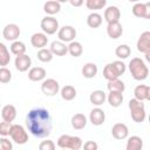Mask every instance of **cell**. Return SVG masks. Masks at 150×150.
<instances>
[{
	"label": "cell",
	"mask_w": 150,
	"mask_h": 150,
	"mask_svg": "<svg viewBox=\"0 0 150 150\" xmlns=\"http://www.w3.org/2000/svg\"><path fill=\"white\" fill-rule=\"evenodd\" d=\"M27 130L38 138L48 137L53 129V120L50 112L45 108H34L26 115Z\"/></svg>",
	"instance_id": "cell-1"
},
{
	"label": "cell",
	"mask_w": 150,
	"mask_h": 150,
	"mask_svg": "<svg viewBox=\"0 0 150 150\" xmlns=\"http://www.w3.org/2000/svg\"><path fill=\"white\" fill-rule=\"evenodd\" d=\"M129 70L136 81H143L149 76V69L141 57H134L129 62Z\"/></svg>",
	"instance_id": "cell-2"
},
{
	"label": "cell",
	"mask_w": 150,
	"mask_h": 150,
	"mask_svg": "<svg viewBox=\"0 0 150 150\" xmlns=\"http://www.w3.org/2000/svg\"><path fill=\"white\" fill-rule=\"evenodd\" d=\"M129 110H130V115L131 118L134 120V122L136 123H142L144 122L145 117H146V112H145V107L143 101H139L137 98H131L129 101Z\"/></svg>",
	"instance_id": "cell-3"
},
{
	"label": "cell",
	"mask_w": 150,
	"mask_h": 150,
	"mask_svg": "<svg viewBox=\"0 0 150 150\" xmlns=\"http://www.w3.org/2000/svg\"><path fill=\"white\" fill-rule=\"evenodd\" d=\"M57 146L61 149H71V150H80L83 146L82 139L79 136H70V135H61L57 138Z\"/></svg>",
	"instance_id": "cell-4"
},
{
	"label": "cell",
	"mask_w": 150,
	"mask_h": 150,
	"mask_svg": "<svg viewBox=\"0 0 150 150\" xmlns=\"http://www.w3.org/2000/svg\"><path fill=\"white\" fill-rule=\"evenodd\" d=\"M9 137L12 138V141L14 143H16L19 145L28 142V134H27L26 129L20 124H12Z\"/></svg>",
	"instance_id": "cell-5"
},
{
	"label": "cell",
	"mask_w": 150,
	"mask_h": 150,
	"mask_svg": "<svg viewBox=\"0 0 150 150\" xmlns=\"http://www.w3.org/2000/svg\"><path fill=\"white\" fill-rule=\"evenodd\" d=\"M41 29L43 33H46L47 35H53L56 32H59L60 27H59V21L53 16V15H47L41 20Z\"/></svg>",
	"instance_id": "cell-6"
},
{
	"label": "cell",
	"mask_w": 150,
	"mask_h": 150,
	"mask_svg": "<svg viewBox=\"0 0 150 150\" xmlns=\"http://www.w3.org/2000/svg\"><path fill=\"white\" fill-rule=\"evenodd\" d=\"M41 91L46 96H55L60 91V84L55 79H45L41 83Z\"/></svg>",
	"instance_id": "cell-7"
},
{
	"label": "cell",
	"mask_w": 150,
	"mask_h": 150,
	"mask_svg": "<svg viewBox=\"0 0 150 150\" xmlns=\"http://www.w3.org/2000/svg\"><path fill=\"white\" fill-rule=\"evenodd\" d=\"M21 34V30L18 25L15 23H8L2 29V36L7 41H16Z\"/></svg>",
	"instance_id": "cell-8"
},
{
	"label": "cell",
	"mask_w": 150,
	"mask_h": 150,
	"mask_svg": "<svg viewBox=\"0 0 150 150\" xmlns=\"http://www.w3.org/2000/svg\"><path fill=\"white\" fill-rule=\"evenodd\" d=\"M57 38L63 42H71L76 38V29L73 26H62L57 32Z\"/></svg>",
	"instance_id": "cell-9"
},
{
	"label": "cell",
	"mask_w": 150,
	"mask_h": 150,
	"mask_svg": "<svg viewBox=\"0 0 150 150\" xmlns=\"http://www.w3.org/2000/svg\"><path fill=\"white\" fill-rule=\"evenodd\" d=\"M14 66L16 68V70L23 73L27 71L30 66H32V59L30 56H28L27 54H22V55H18L15 56V61H14Z\"/></svg>",
	"instance_id": "cell-10"
},
{
	"label": "cell",
	"mask_w": 150,
	"mask_h": 150,
	"mask_svg": "<svg viewBox=\"0 0 150 150\" xmlns=\"http://www.w3.org/2000/svg\"><path fill=\"white\" fill-rule=\"evenodd\" d=\"M136 47H137V50L143 54H145L150 50V32L149 30H145L139 35Z\"/></svg>",
	"instance_id": "cell-11"
},
{
	"label": "cell",
	"mask_w": 150,
	"mask_h": 150,
	"mask_svg": "<svg viewBox=\"0 0 150 150\" xmlns=\"http://www.w3.org/2000/svg\"><path fill=\"white\" fill-rule=\"evenodd\" d=\"M111 135L116 139H125L129 136V129L124 123H115L111 128Z\"/></svg>",
	"instance_id": "cell-12"
},
{
	"label": "cell",
	"mask_w": 150,
	"mask_h": 150,
	"mask_svg": "<svg viewBox=\"0 0 150 150\" xmlns=\"http://www.w3.org/2000/svg\"><path fill=\"white\" fill-rule=\"evenodd\" d=\"M89 121L91 122L93 125H96V127L102 125L104 123V121H105V112L101 108L96 107V108H94L90 111V114H89Z\"/></svg>",
	"instance_id": "cell-13"
},
{
	"label": "cell",
	"mask_w": 150,
	"mask_h": 150,
	"mask_svg": "<svg viewBox=\"0 0 150 150\" xmlns=\"http://www.w3.org/2000/svg\"><path fill=\"white\" fill-rule=\"evenodd\" d=\"M107 34L112 40H116V39L121 38V35L123 34V27L120 23V21L108 23V26H107Z\"/></svg>",
	"instance_id": "cell-14"
},
{
	"label": "cell",
	"mask_w": 150,
	"mask_h": 150,
	"mask_svg": "<svg viewBox=\"0 0 150 150\" xmlns=\"http://www.w3.org/2000/svg\"><path fill=\"white\" fill-rule=\"evenodd\" d=\"M120 18H121V12H120V8L117 6H109V7L105 8V11H104V20L108 23L120 21Z\"/></svg>",
	"instance_id": "cell-15"
},
{
	"label": "cell",
	"mask_w": 150,
	"mask_h": 150,
	"mask_svg": "<svg viewBox=\"0 0 150 150\" xmlns=\"http://www.w3.org/2000/svg\"><path fill=\"white\" fill-rule=\"evenodd\" d=\"M30 43H32L33 47H35L38 49L45 48L47 46V43H48L47 34L46 33H34L30 36Z\"/></svg>",
	"instance_id": "cell-16"
},
{
	"label": "cell",
	"mask_w": 150,
	"mask_h": 150,
	"mask_svg": "<svg viewBox=\"0 0 150 150\" xmlns=\"http://www.w3.org/2000/svg\"><path fill=\"white\" fill-rule=\"evenodd\" d=\"M49 49L52 50V53L56 56H64L68 53V46L66 45V42L59 40V41H53L50 43Z\"/></svg>",
	"instance_id": "cell-17"
},
{
	"label": "cell",
	"mask_w": 150,
	"mask_h": 150,
	"mask_svg": "<svg viewBox=\"0 0 150 150\" xmlns=\"http://www.w3.org/2000/svg\"><path fill=\"white\" fill-rule=\"evenodd\" d=\"M46 70L42 67H33L29 69L28 71V79L33 82H39V81H43L46 79Z\"/></svg>",
	"instance_id": "cell-18"
},
{
	"label": "cell",
	"mask_w": 150,
	"mask_h": 150,
	"mask_svg": "<svg viewBox=\"0 0 150 150\" xmlns=\"http://www.w3.org/2000/svg\"><path fill=\"white\" fill-rule=\"evenodd\" d=\"M1 117L4 121L13 122L16 117V108L13 104H6L1 109Z\"/></svg>",
	"instance_id": "cell-19"
},
{
	"label": "cell",
	"mask_w": 150,
	"mask_h": 150,
	"mask_svg": "<svg viewBox=\"0 0 150 150\" xmlns=\"http://www.w3.org/2000/svg\"><path fill=\"white\" fill-rule=\"evenodd\" d=\"M43 11L47 15H55L61 11V2L55 0H48L43 5Z\"/></svg>",
	"instance_id": "cell-20"
},
{
	"label": "cell",
	"mask_w": 150,
	"mask_h": 150,
	"mask_svg": "<svg viewBox=\"0 0 150 150\" xmlns=\"http://www.w3.org/2000/svg\"><path fill=\"white\" fill-rule=\"evenodd\" d=\"M107 100V95L103 90H94L90 96H89V101L91 104L96 105V107H100Z\"/></svg>",
	"instance_id": "cell-21"
},
{
	"label": "cell",
	"mask_w": 150,
	"mask_h": 150,
	"mask_svg": "<svg viewBox=\"0 0 150 150\" xmlns=\"http://www.w3.org/2000/svg\"><path fill=\"white\" fill-rule=\"evenodd\" d=\"M70 123H71V127L75 130H81V129H83L87 125V117L83 114L77 112V114H75V115L71 116Z\"/></svg>",
	"instance_id": "cell-22"
},
{
	"label": "cell",
	"mask_w": 150,
	"mask_h": 150,
	"mask_svg": "<svg viewBox=\"0 0 150 150\" xmlns=\"http://www.w3.org/2000/svg\"><path fill=\"white\" fill-rule=\"evenodd\" d=\"M107 100H108V103L112 108H118L123 102V93H121V91H109V94L107 96Z\"/></svg>",
	"instance_id": "cell-23"
},
{
	"label": "cell",
	"mask_w": 150,
	"mask_h": 150,
	"mask_svg": "<svg viewBox=\"0 0 150 150\" xmlns=\"http://www.w3.org/2000/svg\"><path fill=\"white\" fill-rule=\"evenodd\" d=\"M60 94L64 101H73L76 97V89H75V87L67 84L60 89Z\"/></svg>",
	"instance_id": "cell-24"
},
{
	"label": "cell",
	"mask_w": 150,
	"mask_h": 150,
	"mask_svg": "<svg viewBox=\"0 0 150 150\" xmlns=\"http://www.w3.org/2000/svg\"><path fill=\"white\" fill-rule=\"evenodd\" d=\"M97 71H98V68L93 62H88V63H86L82 67V75L86 79H93V77H95L96 74H97Z\"/></svg>",
	"instance_id": "cell-25"
},
{
	"label": "cell",
	"mask_w": 150,
	"mask_h": 150,
	"mask_svg": "<svg viewBox=\"0 0 150 150\" xmlns=\"http://www.w3.org/2000/svg\"><path fill=\"white\" fill-rule=\"evenodd\" d=\"M103 76L105 80L110 81V80H115V79H118L121 75L118 74L117 69L115 68L114 63H108L105 64V67L103 68Z\"/></svg>",
	"instance_id": "cell-26"
},
{
	"label": "cell",
	"mask_w": 150,
	"mask_h": 150,
	"mask_svg": "<svg viewBox=\"0 0 150 150\" xmlns=\"http://www.w3.org/2000/svg\"><path fill=\"white\" fill-rule=\"evenodd\" d=\"M127 150H142L143 139L139 136H131L127 141Z\"/></svg>",
	"instance_id": "cell-27"
},
{
	"label": "cell",
	"mask_w": 150,
	"mask_h": 150,
	"mask_svg": "<svg viewBox=\"0 0 150 150\" xmlns=\"http://www.w3.org/2000/svg\"><path fill=\"white\" fill-rule=\"evenodd\" d=\"M102 21H103L102 15L96 12H93L87 16V25L90 28H98L102 25Z\"/></svg>",
	"instance_id": "cell-28"
},
{
	"label": "cell",
	"mask_w": 150,
	"mask_h": 150,
	"mask_svg": "<svg viewBox=\"0 0 150 150\" xmlns=\"http://www.w3.org/2000/svg\"><path fill=\"white\" fill-rule=\"evenodd\" d=\"M68 53L71 56H74V57L81 56L82 53H83V47H82L81 42H79V41H71V42H69V45H68Z\"/></svg>",
	"instance_id": "cell-29"
},
{
	"label": "cell",
	"mask_w": 150,
	"mask_h": 150,
	"mask_svg": "<svg viewBox=\"0 0 150 150\" xmlns=\"http://www.w3.org/2000/svg\"><path fill=\"white\" fill-rule=\"evenodd\" d=\"M107 87H108L109 91H121V93H123L125 90V84L120 79H115V80L108 81Z\"/></svg>",
	"instance_id": "cell-30"
},
{
	"label": "cell",
	"mask_w": 150,
	"mask_h": 150,
	"mask_svg": "<svg viewBox=\"0 0 150 150\" xmlns=\"http://www.w3.org/2000/svg\"><path fill=\"white\" fill-rule=\"evenodd\" d=\"M11 52L12 54H14L15 56L18 55H22V54H26V45L19 40L16 41H13L12 45H11Z\"/></svg>",
	"instance_id": "cell-31"
},
{
	"label": "cell",
	"mask_w": 150,
	"mask_h": 150,
	"mask_svg": "<svg viewBox=\"0 0 150 150\" xmlns=\"http://www.w3.org/2000/svg\"><path fill=\"white\" fill-rule=\"evenodd\" d=\"M11 61V55L7 49V47L5 46V43H0V66L1 67H6Z\"/></svg>",
	"instance_id": "cell-32"
},
{
	"label": "cell",
	"mask_w": 150,
	"mask_h": 150,
	"mask_svg": "<svg viewBox=\"0 0 150 150\" xmlns=\"http://www.w3.org/2000/svg\"><path fill=\"white\" fill-rule=\"evenodd\" d=\"M107 5V0H86V7L93 12L104 8Z\"/></svg>",
	"instance_id": "cell-33"
},
{
	"label": "cell",
	"mask_w": 150,
	"mask_h": 150,
	"mask_svg": "<svg viewBox=\"0 0 150 150\" xmlns=\"http://www.w3.org/2000/svg\"><path fill=\"white\" fill-rule=\"evenodd\" d=\"M115 54H116V56H117L118 59L124 60V59H128V57L130 56L131 49H130V47H129L128 45H120V46L116 47Z\"/></svg>",
	"instance_id": "cell-34"
},
{
	"label": "cell",
	"mask_w": 150,
	"mask_h": 150,
	"mask_svg": "<svg viewBox=\"0 0 150 150\" xmlns=\"http://www.w3.org/2000/svg\"><path fill=\"white\" fill-rule=\"evenodd\" d=\"M54 57V54L52 53L50 49H47V48H41L39 49L38 52V60L41 61V62H50Z\"/></svg>",
	"instance_id": "cell-35"
},
{
	"label": "cell",
	"mask_w": 150,
	"mask_h": 150,
	"mask_svg": "<svg viewBox=\"0 0 150 150\" xmlns=\"http://www.w3.org/2000/svg\"><path fill=\"white\" fill-rule=\"evenodd\" d=\"M131 12H132V14L136 18H143V19H145V12H146L145 4H143V2H136L132 6Z\"/></svg>",
	"instance_id": "cell-36"
},
{
	"label": "cell",
	"mask_w": 150,
	"mask_h": 150,
	"mask_svg": "<svg viewBox=\"0 0 150 150\" xmlns=\"http://www.w3.org/2000/svg\"><path fill=\"white\" fill-rule=\"evenodd\" d=\"M146 93H148V86H145V84H138V86L134 89L135 98H137V100H139V101L146 100Z\"/></svg>",
	"instance_id": "cell-37"
},
{
	"label": "cell",
	"mask_w": 150,
	"mask_h": 150,
	"mask_svg": "<svg viewBox=\"0 0 150 150\" xmlns=\"http://www.w3.org/2000/svg\"><path fill=\"white\" fill-rule=\"evenodd\" d=\"M12 80V73L6 67L0 68V82L1 83H8Z\"/></svg>",
	"instance_id": "cell-38"
},
{
	"label": "cell",
	"mask_w": 150,
	"mask_h": 150,
	"mask_svg": "<svg viewBox=\"0 0 150 150\" xmlns=\"http://www.w3.org/2000/svg\"><path fill=\"white\" fill-rule=\"evenodd\" d=\"M11 128H12V122H7V121L2 120V122L0 123V135L1 136H9Z\"/></svg>",
	"instance_id": "cell-39"
},
{
	"label": "cell",
	"mask_w": 150,
	"mask_h": 150,
	"mask_svg": "<svg viewBox=\"0 0 150 150\" xmlns=\"http://www.w3.org/2000/svg\"><path fill=\"white\" fill-rule=\"evenodd\" d=\"M0 149L1 150H12L13 149L12 141H9L6 136H1V138H0Z\"/></svg>",
	"instance_id": "cell-40"
},
{
	"label": "cell",
	"mask_w": 150,
	"mask_h": 150,
	"mask_svg": "<svg viewBox=\"0 0 150 150\" xmlns=\"http://www.w3.org/2000/svg\"><path fill=\"white\" fill-rule=\"evenodd\" d=\"M39 149L40 150H54L55 149V143L53 141H50V139L42 141L39 144Z\"/></svg>",
	"instance_id": "cell-41"
},
{
	"label": "cell",
	"mask_w": 150,
	"mask_h": 150,
	"mask_svg": "<svg viewBox=\"0 0 150 150\" xmlns=\"http://www.w3.org/2000/svg\"><path fill=\"white\" fill-rule=\"evenodd\" d=\"M112 63H114V66H115V68L117 69V71H118V74H120V75H123V74L125 73L127 66H125V63H124V62H122V61L117 60V61H114Z\"/></svg>",
	"instance_id": "cell-42"
},
{
	"label": "cell",
	"mask_w": 150,
	"mask_h": 150,
	"mask_svg": "<svg viewBox=\"0 0 150 150\" xmlns=\"http://www.w3.org/2000/svg\"><path fill=\"white\" fill-rule=\"evenodd\" d=\"M83 149H86V150H97L98 149V145L94 141H88V142H86L83 144Z\"/></svg>",
	"instance_id": "cell-43"
},
{
	"label": "cell",
	"mask_w": 150,
	"mask_h": 150,
	"mask_svg": "<svg viewBox=\"0 0 150 150\" xmlns=\"http://www.w3.org/2000/svg\"><path fill=\"white\" fill-rule=\"evenodd\" d=\"M68 2H69L71 6H74V7H80V6L83 5L84 0H69Z\"/></svg>",
	"instance_id": "cell-44"
},
{
	"label": "cell",
	"mask_w": 150,
	"mask_h": 150,
	"mask_svg": "<svg viewBox=\"0 0 150 150\" xmlns=\"http://www.w3.org/2000/svg\"><path fill=\"white\" fill-rule=\"evenodd\" d=\"M145 7H146V12H145V19L150 20V1L145 2Z\"/></svg>",
	"instance_id": "cell-45"
},
{
	"label": "cell",
	"mask_w": 150,
	"mask_h": 150,
	"mask_svg": "<svg viewBox=\"0 0 150 150\" xmlns=\"http://www.w3.org/2000/svg\"><path fill=\"white\" fill-rule=\"evenodd\" d=\"M144 55H145V56H144V57H145V60H146V61L150 63V50H149L148 53H145Z\"/></svg>",
	"instance_id": "cell-46"
},
{
	"label": "cell",
	"mask_w": 150,
	"mask_h": 150,
	"mask_svg": "<svg viewBox=\"0 0 150 150\" xmlns=\"http://www.w3.org/2000/svg\"><path fill=\"white\" fill-rule=\"evenodd\" d=\"M146 100L150 101V87H148V93H146Z\"/></svg>",
	"instance_id": "cell-47"
},
{
	"label": "cell",
	"mask_w": 150,
	"mask_h": 150,
	"mask_svg": "<svg viewBox=\"0 0 150 150\" xmlns=\"http://www.w3.org/2000/svg\"><path fill=\"white\" fill-rule=\"evenodd\" d=\"M55 1H59V2H67V1H69V0H55Z\"/></svg>",
	"instance_id": "cell-48"
},
{
	"label": "cell",
	"mask_w": 150,
	"mask_h": 150,
	"mask_svg": "<svg viewBox=\"0 0 150 150\" xmlns=\"http://www.w3.org/2000/svg\"><path fill=\"white\" fill-rule=\"evenodd\" d=\"M128 1H130V2H139V0H128Z\"/></svg>",
	"instance_id": "cell-49"
},
{
	"label": "cell",
	"mask_w": 150,
	"mask_h": 150,
	"mask_svg": "<svg viewBox=\"0 0 150 150\" xmlns=\"http://www.w3.org/2000/svg\"><path fill=\"white\" fill-rule=\"evenodd\" d=\"M148 120H149V123H150V114H149V117H148Z\"/></svg>",
	"instance_id": "cell-50"
}]
</instances>
